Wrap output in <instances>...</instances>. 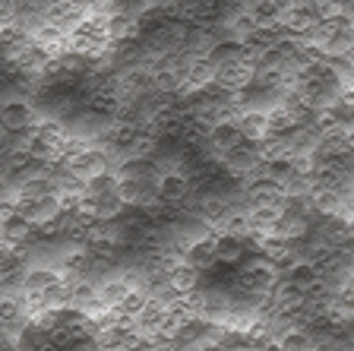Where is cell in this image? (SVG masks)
Instances as JSON below:
<instances>
[{
	"mask_svg": "<svg viewBox=\"0 0 354 351\" xmlns=\"http://www.w3.org/2000/svg\"><path fill=\"white\" fill-rule=\"evenodd\" d=\"M193 197H196L193 177L187 174V171H180V168L162 171V174H158V181H155V199H158V206L180 209V206H187Z\"/></svg>",
	"mask_w": 354,
	"mask_h": 351,
	"instance_id": "5b68a950",
	"label": "cell"
},
{
	"mask_svg": "<svg viewBox=\"0 0 354 351\" xmlns=\"http://www.w3.org/2000/svg\"><path fill=\"white\" fill-rule=\"evenodd\" d=\"M354 76L345 73V66H335L332 60L317 57L313 64H307L297 73V80L291 82V96L304 105L307 111L326 117L339 108L348 96V82Z\"/></svg>",
	"mask_w": 354,
	"mask_h": 351,
	"instance_id": "6da1fadb",
	"label": "cell"
},
{
	"mask_svg": "<svg viewBox=\"0 0 354 351\" xmlns=\"http://www.w3.org/2000/svg\"><path fill=\"white\" fill-rule=\"evenodd\" d=\"M288 3L291 0H243V13L253 22V29L275 32L281 26V16H285Z\"/></svg>",
	"mask_w": 354,
	"mask_h": 351,
	"instance_id": "52a82bcc",
	"label": "cell"
},
{
	"mask_svg": "<svg viewBox=\"0 0 354 351\" xmlns=\"http://www.w3.org/2000/svg\"><path fill=\"white\" fill-rule=\"evenodd\" d=\"M41 124V114L35 111V105L26 98H7L0 102V127L13 136H26L32 127Z\"/></svg>",
	"mask_w": 354,
	"mask_h": 351,
	"instance_id": "8992f818",
	"label": "cell"
},
{
	"mask_svg": "<svg viewBox=\"0 0 354 351\" xmlns=\"http://www.w3.org/2000/svg\"><path fill=\"white\" fill-rule=\"evenodd\" d=\"M64 199L57 193H32V197H13L10 199V209H13L19 219H26L35 231H44L64 209Z\"/></svg>",
	"mask_w": 354,
	"mask_h": 351,
	"instance_id": "277c9868",
	"label": "cell"
},
{
	"mask_svg": "<svg viewBox=\"0 0 354 351\" xmlns=\"http://www.w3.org/2000/svg\"><path fill=\"white\" fill-rule=\"evenodd\" d=\"M80 209L92 222H114L127 213V203L120 197V181L114 171H104L102 177L82 183Z\"/></svg>",
	"mask_w": 354,
	"mask_h": 351,
	"instance_id": "3957f363",
	"label": "cell"
},
{
	"mask_svg": "<svg viewBox=\"0 0 354 351\" xmlns=\"http://www.w3.org/2000/svg\"><path fill=\"white\" fill-rule=\"evenodd\" d=\"M291 98V86L275 73H263L253 70L234 86V108L237 114H266L272 117L285 108V102Z\"/></svg>",
	"mask_w": 354,
	"mask_h": 351,
	"instance_id": "7a4b0ae2",
	"label": "cell"
},
{
	"mask_svg": "<svg viewBox=\"0 0 354 351\" xmlns=\"http://www.w3.org/2000/svg\"><path fill=\"white\" fill-rule=\"evenodd\" d=\"M310 348H317L313 345V339H310V332L304 330H285L279 336V342H275V351H310Z\"/></svg>",
	"mask_w": 354,
	"mask_h": 351,
	"instance_id": "ba28073f",
	"label": "cell"
}]
</instances>
